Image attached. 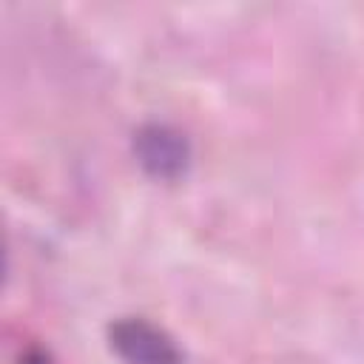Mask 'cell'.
Instances as JSON below:
<instances>
[{"instance_id":"obj_1","label":"cell","mask_w":364,"mask_h":364,"mask_svg":"<svg viewBox=\"0 0 364 364\" xmlns=\"http://www.w3.org/2000/svg\"><path fill=\"white\" fill-rule=\"evenodd\" d=\"M108 338L125 364H182V350L176 341L145 318L114 321Z\"/></svg>"},{"instance_id":"obj_2","label":"cell","mask_w":364,"mask_h":364,"mask_svg":"<svg viewBox=\"0 0 364 364\" xmlns=\"http://www.w3.org/2000/svg\"><path fill=\"white\" fill-rule=\"evenodd\" d=\"M134 154L145 173L154 179H179L191 165V145L188 139L162 122H148L134 134Z\"/></svg>"}]
</instances>
